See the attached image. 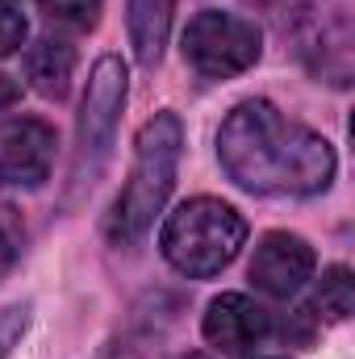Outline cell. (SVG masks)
Here are the masks:
<instances>
[{
	"label": "cell",
	"instance_id": "ac0fdd59",
	"mask_svg": "<svg viewBox=\"0 0 355 359\" xmlns=\"http://www.w3.org/2000/svg\"><path fill=\"white\" fill-rule=\"evenodd\" d=\"M180 359H209V355H180Z\"/></svg>",
	"mask_w": 355,
	"mask_h": 359
},
{
	"label": "cell",
	"instance_id": "ba28073f",
	"mask_svg": "<svg viewBox=\"0 0 355 359\" xmlns=\"http://www.w3.org/2000/svg\"><path fill=\"white\" fill-rule=\"evenodd\" d=\"M272 334V318L243 292H222L205 313V339L222 355H247Z\"/></svg>",
	"mask_w": 355,
	"mask_h": 359
},
{
	"label": "cell",
	"instance_id": "3957f363",
	"mask_svg": "<svg viewBox=\"0 0 355 359\" xmlns=\"http://www.w3.org/2000/svg\"><path fill=\"white\" fill-rule=\"evenodd\" d=\"M247 243V222L234 205L196 196L180 205L163 226V255L180 276L205 280L234 264V255Z\"/></svg>",
	"mask_w": 355,
	"mask_h": 359
},
{
	"label": "cell",
	"instance_id": "52a82bcc",
	"mask_svg": "<svg viewBox=\"0 0 355 359\" xmlns=\"http://www.w3.org/2000/svg\"><path fill=\"white\" fill-rule=\"evenodd\" d=\"M314 276V247L301 238V234H288V230H272L260 238L255 247V259H251V280L255 288L267 297H293L301 292V284Z\"/></svg>",
	"mask_w": 355,
	"mask_h": 359
},
{
	"label": "cell",
	"instance_id": "7a4b0ae2",
	"mask_svg": "<svg viewBox=\"0 0 355 359\" xmlns=\"http://www.w3.org/2000/svg\"><path fill=\"white\" fill-rule=\"evenodd\" d=\"M180 151H184V126L176 113H155L142 130H138V151H134V168L130 180L109 213V238L117 247L138 243L155 217L168 205V192L176 184V168H180Z\"/></svg>",
	"mask_w": 355,
	"mask_h": 359
},
{
	"label": "cell",
	"instance_id": "5bb4252c",
	"mask_svg": "<svg viewBox=\"0 0 355 359\" xmlns=\"http://www.w3.org/2000/svg\"><path fill=\"white\" fill-rule=\"evenodd\" d=\"M25 42V13L8 0H0V59L13 55Z\"/></svg>",
	"mask_w": 355,
	"mask_h": 359
},
{
	"label": "cell",
	"instance_id": "2e32d148",
	"mask_svg": "<svg viewBox=\"0 0 355 359\" xmlns=\"http://www.w3.org/2000/svg\"><path fill=\"white\" fill-rule=\"evenodd\" d=\"M17 96H21V88H17V80H8V76H0V109H8V104H17Z\"/></svg>",
	"mask_w": 355,
	"mask_h": 359
},
{
	"label": "cell",
	"instance_id": "7c38bea8",
	"mask_svg": "<svg viewBox=\"0 0 355 359\" xmlns=\"http://www.w3.org/2000/svg\"><path fill=\"white\" fill-rule=\"evenodd\" d=\"M314 309H322L330 322H343L351 318L355 309V280L347 268H330L318 284V297H314Z\"/></svg>",
	"mask_w": 355,
	"mask_h": 359
},
{
	"label": "cell",
	"instance_id": "30bf717a",
	"mask_svg": "<svg viewBox=\"0 0 355 359\" xmlns=\"http://www.w3.org/2000/svg\"><path fill=\"white\" fill-rule=\"evenodd\" d=\"M172 0H130V42L142 67H155L168 42Z\"/></svg>",
	"mask_w": 355,
	"mask_h": 359
},
{
	"label": "cell",
	"instance_id": "9c48e42d",
	"mask_svg": "<svg viewBox=\"0 0 355 359\" xmlns=\"http://www.w3.org/2000/svg\"><path fill=\"white\" fill-rule=\"evenodd\" d=\"M25 76H29L34 88L42 92V96H51V100L67 96L72 76H76V46L63 42V38H51V34L38 38L25 50Z\"/></svg>",
	"mask_w": 355,
	"mask_h": 359
},
{
	"label": "cell",
	"instance_id": "4fadbf2b",
	"mask_svg": "<svg viewBox=\"0 0 355 359\" xmlns=\"http://www.w3.org/2000/svg\"><path fill=\"white\" fill-rule=\"evenodd\" d=\"M21 243H25V230H21V213L13 205L0 201V276L17 264L21 255Z\"/></svg>",
	"mask_w": 355,
	"mask_h": 359
},
{
	"label": "cell",
	"instance_id": "5b68a950",
	"mask_svg": "<svg viewBox=\"0 0 355 359\" xmlns=\"http://www.w3.org/2000/svg\"><path fill=\"white\" fill-rule=\"evenodd\" d=\"M121 104H126V63H121L117 55H105L88 76V92H84V104H80V126H76V142H80L76 163H80V180H84V172L96 176L100 163L109 159Z\"/></svg>",
	"mask_w": 355,
	"mask_h": 359
},
{
	"label": "cell",
	"instance_id": "8fae6325",
	"mask_svg": "<svg viewBox=\"0 0 355 359\" xmlns=\"http://www.w3.org/2000/svg\"><path fill=\"white\" fill-rule=\"evenodd\" d=\"M38 8H42L46 25L67 29V34H88L100 21L105 0H38Z\"/></svg>",
	"mask_w": 355,
	"mask_h": 359
},
{
	"label": "cell",
	"instance_id": "9a60e30c",
	"mask_svg": "<svg viewBox=\"0 0 355 359\" xmlns=\"http://www.w3.org/2000/svg\"><path fill=\"white\" fill-rule=\"evenodd\" d=\"M25 326H29V305H8V309H0V359L21 343Z\"/></svg>",
	"mask_w": 355,
	"mask_h": 359
},
{
	"label": "cell",
	"instance_id": "6da1fadb",
	"mask_svg": "<svg viewBox=\"0 0 355 359\" xmlns=\"http://www.w3.org/2000/svg\"><path fill=\"white\" fill-rule=\"evenodd\" d=\"M217 159L239 188L260 196H314L335 180L330 142L267 100H243L222 121Z\"/></svg>",
	"mask_w": 355,
	"mask_h": 359
},
{
	"label": "cell",
	"instance_id": "8992f818",
	"mask_svg": "<svg viewBox=\"0 0 355 359\" xmlns=\"http://www.w3.org/2000/svg\"><path fill=\"white\" fill-rule=\"evenodd\" d=\"M55 163V130L38 117H8L0 121V180L38 188Z\"/></svg>",
	"mask_w": 355,
	"mask_h": 359
},
{
	"label": "cell",
	"instance_id": "277c9868",
	"mask_svg": "<svg viewBox=\"0 0 355 359\" xmlns=\"http://www.w3.org/2000/svg\"><path fill=\"white\" fill-rule=\"evenodd\" d=\"M184 59L205 80H230L260 59V29L234 13H196L184 29Z\"/></svg>",
	"mask_w": 355,
	"mask_h": 359
},
{
	"label": "cell",
	"instance_id": "e0dca14e",
	"mask_svg": "<svg viewBox=\"0 0 355 359\" xmlns=\"http://www.w3.org/2000/svg\"><path fill=\"white\" fill-rule=\"evenodd\" d=\"M260 4H267V8H284V4H301V0H260Z\"/></svg>",
	"mask_w": 355,
	"mask_h": 359
}]
</instances>
